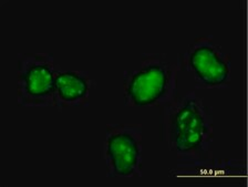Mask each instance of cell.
Listing matches in <instances>:
<instances>
[{"label": "cell", "mask_w": 248, "mask_h": 187, "mask_svg": "<svg viewBox=\"0 0 248 187\" xmlns=\"http://www.w3.org/2000/svg\"><path fill=\"white\" fill-rule=\"evenodd\" d=\"M162 127L170 150L183 159L206 157L214 142L211 108L193 92L165 105Z\"/></svg>", "instance_id": "1"}, {"label": "cell", "mask_w": 248, "mask_h": 187, "mask_svg": "<svg viewBox=\"0 0 248 187\" xmlns=\"http://www.w3.org/2000/svg\"><path fill=\"white\" fill-rule=\"evenodd\" d=\"M177 68L160 56H145L139 68L123 73V90L130 107H165L176 97Z\"/></svg>", "instance_id": "2"}, {"label": "cell", "mask_w": 248, "mask_h": 187, "mask_svg": "<svg viewBox=\"0 0 248 187\" xmlns=\"http://www.w3.org/2000/svg\"><path fill=\"white\" fill-rule=\"evenodd\" d=\"M57 68L50 53H23L18 59L17 100L21 107H56Z\"/></svg>", "instance_id": "3"}, {"label": "cell", "mask_w": 248, "mask_h": 187, "mask_svg": "<svg viewBox=\"0 0 248 187\" xmlns=\"http://www.w3.org/2000/svg\"><path fill=\"white\" fill-rule=\"evenodd\" d=\"M177 70L189 73L197 88L224 89L231 81V58L212 38L201 37L178 58Z\"/></svg>", "instance_id": "4"}, {"label": "cell", "mask_w": 248, "mask_h": 187, "mask_svg": "<svg viewBox=\"0 0 248 187\" xmlns=\"http://www.w3.org/2000/svg\"><path fill=\"white\" fill-rule=\"evenodd\" d=\"M142 133L139 126L111 124L107 126L102 157L108 176L132 178L142 176Z\"/></svg>", "instance_id": "5"}, {"label": "cell", "mask_w": 248, "mask_h": 187, "mask_svg": "<svg viewBox=\"0 0 248 187\" xmlns=\"http://www.w3.org/2000/svg\"><path fill=\"white\" fill-rule=\"evenodd\" d=\"M170 177L196 183H231L246 177V165L235 159H183L170 171Z\"/></svg>", "instance_id": "6"}, {"label": "cell", "mask_w": 248, "mask_h": 187, "mask_svg": "<svg viewBox=\"0 0 248 187\" xmlns=\"http://www.w3.org/2000/svg\"><path fill=\"white\" fill-rule=\"evenodd\" d=\"M92 81L82 71H59L56 78V107L83 105L90 95Z\"/></svg>", "instance_id": "7"}]
</instances>
